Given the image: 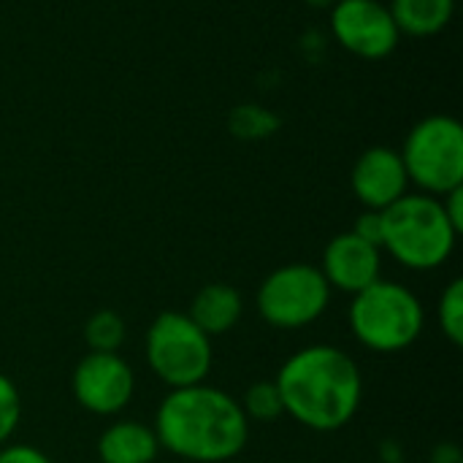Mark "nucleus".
I'll return each mask as SVG.
<instances>
[{
	"mask_svg": "<svg viewBox=\"0 0 463 463\" xmlns=\"http://www.w3.org/2000/svg\"><path fill=\"white\" fill-rule=\"evenodd\" d=\"M152 429L163 450L190 463L231 461L250 439L239 399L206 383L174 388L160 402Z\"/></svg>",
	"mask_w": 463,
	"mask_h": 463,
	"instance_id": "obj_1",
	"label": "nucleus"
},
{
	"mask_svg": "<svg viewBox=\"0 0 463 463\" xmlns=\"http://www.w3.org/2000/svg\"><path fill=\"white\" fill-rule=\"evenodd\" d=\"M274 383L285 415L320 434L353 423L364 402V377L355 358L334 345H312L293 353Z\"/></svg>",
	"mask_w": 463,
	"mask_h": 463,
	"instance_id": "obj_2",
	"label": "nucleus"
},
{
	"mask_svg": "<svg viewBox=\"0 0 463 463\" xmlns=\"http://www.w3.org/2000/svg\"><path fill=\"white\" fill-rule=\"evenodd\" d=\"M383 214V244L393 260L415 271H431L450 260L456 250V228L450 225L442 201L426 193H407Z\"/></svg>",
	"mask_w": 463,
	"mask_h": 463,
	"instance_id": "obj_3",
	"label": "nucleus"
},
{
	"mask_svg": "<svg viewBox=\"0 0 463 463\" xmlns=\"http://www.w3.org/2000/svg\"><path fill=\"white\" fill-rule=\"evenodd\" d=\"M426 326L420 298L399 282L377 279L350 304V328L372 353H402L412 347Z\"/></svg>",
	"mask_w": 463,
	"mask_h": 463,
	"instance_id": "obj_4",
	"label": "nucleus"
},
{
	"mask_svg": "<svg viewBox=\"0 0 463 463\" xmlns=\"http://www.w3.org/2000/svg\"><path fill=\"white\" fill-rule=\"evenodd\" d=\"M146 364L152 374L174 388L206 383L212 372V339L187 317V312H160L146 331Z\"/></svg>",
	"mask_w": 463,
	"mask_h": 463,
	"instance_id": "obj_5",
	"label": "nucleus"
},
{
	"mask_svg": "<svg viewBox=\"0 0 463 463\" xmlns=\"http://www.w3.org/2000/svg\"><path fill=\"white\" fill-rule=\"evenodd\" d=\"M410 182L426 195H445L463 184V128L456 117L420 119L399 152Z\"/></svg>",
	"mask_w": 463,
	"mask_h": 463,
	"instance_id": "obj_6",
	"label": "nucleus"
},
{
	"mask_svg": "<svg viewBox=\"0 0 463 463\" xmlns=\"http://www.w3.org/2000/svg\"><path fill=\"white\" fill-rule=\"evenodd\" d=\"M331 301V288L317 266L288 263L274 269L258 288V315L282 331L307 328L323 317Z\"/></svg>",
	"mask_w": 463,
	"mask_h": 463,
	"instance_id": "obj_7",
	"label": "nucleus"
},
{
	"mask_svg": "<svg viewBox=\"0 0 463 463\" xmlns=\"http://www.w3.org/2000/svg\"><path fill=\"white\" fill-rule=\"evenodd\" d=\"M71 391L81 410L109 418L130 404L136 374L119 353H87L71 374Z\"/></svg>",
	"mask_w": 463,
	"mask_h": 463,
	"instance_id": "obj_8",
	"label": "nucleus"
},
{
	"mask_svg": "<svg viewBox=\"0 0 463 463\" xmlns=\"http://www.w3.org/2000/svg\"><path fill=\"white\" fill-rule=\"evenodd\" d=\"M336 41L364 60H383L399 46V27L388 5L377 0H336L331 11Z\"/></svg>",
	"mask_w": 463,
	"mask_h": 463,
	"instance_id": "obj_9",
	"label": "nucleus"
},
{
	"mask_svg": "<svg viewBox=\"0 0 463 463\" xmlns=\"http://www.w3.org/2000/svg\"><path fill=\"white\" fill-rule=\"evenodd\" d=\"M328 282V288L342 290V293H361L372 282L383 279V252L380 247L358 239L353 231L339 233L328 241L323 252V263L317 266Z\"/></svg>",
	"mask_w": 463,
	"mask_h": 463,
	"instance_id": "obj_10",
	"label": "nucleus"
},
{
	"mask_svg": "<svg viewBox=\"0 0 463 463\" xmlns=\"http://www.w3.org/2000/svg\"><path fill=\"white\" fill-rule=\"evenodd\" d=\"M350 182H353L355 198L372 212L388 209L402 195H407V187H410V176L402 163V155L391 146L366 149L355 160Z\"/></svg>",
	"mask_w": 463,
	"mask_h": 463,
	"instance_id": "obj_11",
	"label": "nucleus"
},
{
	"mask_svg": "<svg viewBox=\"0 0 463 463\" xmlns=\"http://www.w3.org/2000/svg\"><path fill=\"white\" fill-rule=\"evenodd\" d=\"M160 442L152 426L138 420H114L98 439L100 463H155Z\"/></svg>",
	"mask_w": 463,
	"mask_h": 463,
	"instance_id": "obj_12",
	"label": "nucleus"
},
{
	"mask_svg": "<svg viewBox=\"0 0 463 463\" xmlns=\"http://www.w3.org/2000/svg\"><path fill=\"white\" fill-rule=\"evenodd\" d=\"M241 312H244L241 293L233 285L212 282V285H203L195 293L187 317L212 339V336L228 334L241 320Z\"/></svg>",
	"mask_w": 463,
	"mask_h": 463,
	"instance_id": "obj_13",
	"label": "nucleus"
},
{
	"mask_svg": "<svg viewBox=\"0 0 463 463\" xmlns=\"http://www.w3.org/2000/svg\"><path fill=\"white\" fill-rule=\"evenodd\" d=\"M453 8L456 0H393L388 11L399 33L429 38L448 27V22L453 19Z\"/></svg>",
	"mask_w": 463,
	"mask_h": 463,
	"instance_id": "obj_14",
	"label": "nucleus"
},
{
	"mask_svg": "<svg viewBox=\"0 0 463 463\" xmlns=\"http://www.w3.org/2000/svg\"><path fill=\"white\" fill-rule=\"evenodd\" d=\"M125 336H128L125 320L111 309L92 312L84 323V342L90 353H119Z\"/></svg>",
	"mask_w": 463,
	"mask_h": 463,
	"instance_id": "obj_15",
	"label": "nucleus"
},
{
	"mask_svg": "<svg viewBox=\"0 0 463 463\" xmlns=\"http://www.w3.org/2000/svg\"><path fill=\"white\" fill-rule=\"evenodd\" d=\"M239 404L250 423H274L285 415V404H282V396H279V388L274 380L252 383Z\"/></svg>",
	"mask_w": 463,
	"mask_h": 463,
	"instance_id": "obj_16",
	"label": "nucleus"
},
{
	"mask_svg": "<svg viewBox=\"0 0 463 463\" xmlns=\"http://www.w3.org/2000/svg\"><path fill=\"white\" fill-rule=\"evenodd\" d=\"M439 326H442V334L456 345H463V279H453L442 298H439Z\"/></svg>",
	"mask_w": 463,
	"mask_h": 463,
	"instance_id": "obj_17",
	"label": "nucleus"
},
{
	"mask_svg": "<svg viewBox=\"0 0 463 463\" xmlns=\"http://www.w3.org/2000/svg\"><path fill=\"white\" fill-rule=\"evenodd\" d=\"M22 418V399L11 377L0 372V448L14 437Z\"/></svg>",
	"mask_w": 463,
	"mask_h": 463,
	"instance_id": "obj_18",
	"label": "nucleus"
},
{
	"mask_svg": "<svg viewBox=\"0 0 463 463\" xmlns=\"http://www.w3.org/2000/svg\"><path fill=\"white\" fill-rule=\"evenodd\" d=\"M353 233H355L358 239H364V241H369V244L380 247V244H383V214H380V212L366 209V212L355 220Z\"/></svg>",
	"mask_w": 463,
	"mask_h": 463,
	"instance_id": "obj_19",
	"label": "nucleus"
},
{
	"mask_svg": "<svg viewBox=\"0 0 463 463\" xmlns=\"http://www.w3.org/2000/svg\"><path fill=\"white\" fill-rule=\"evenodd\" d=\"M0 463H52V458L33 445H5L0 448Z\"/></svg>",
	"mask_w": 463,
	"mask_h": 463,
	"instance_id": "obj_20",
	"label": "nucleus"
},
{
	"mask_svg": "<svg viewBox=\"0 0 463 463\" xmlns=\"http://www.w3.org/2000/svg\"><path fill=\"white\" fill-rule=\"evenodd\" d=\"M439 201H442V209H445V214H448L450 225L456 228V233H461L463 231V184L461 187H456V190H450V193H445Z\"/></svg>",
	"mask_w": 463,
	"mask_h": 463,
	"instance_id": "obj_21",
	"label": "nucleus"
},
{
	"mask_svg": "<svg viewBox=\"0 0 463 463\" xmlns=\"http://www.w3.org/2000/svg\"><path fill=\"white\" fill-rule=\"evenodd\" d=\"M309 5H334V0H307Z\"/></svg>",
	"mask_w": 463,
	"mask_h": 463,
	"instance_id": "obj_22",
	"label": "nucleus"
},
{
	"mask_svg": "<svg viewBox=\"0 0 463 463\" xmlns=\"http://www.w3.org/2000/svg\"><path fill=\"white\" fill-rule=\"evenodd\" d=\"M461 463H463V461H461Z\"/></svg>",
	"mask_w": 463,
	"mask_h": 463,
	"instance_id": "obj_23",
	"label": "nucleus"
}]
</instances>
